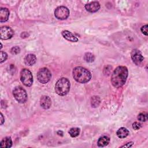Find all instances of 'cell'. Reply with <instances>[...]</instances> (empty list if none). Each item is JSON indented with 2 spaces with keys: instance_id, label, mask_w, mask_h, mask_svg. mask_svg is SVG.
<instances>
[{
  "instance_id": "1",
  "label": "cell",
  "mask_w": 148,
  "mask_h": 148,
  "mask_svg": "<svg viewBox=\"0 0 148 148\" xmlns=\"http://www.w3.org/2000/svg\"><path fill=\"white\" fill-rule=\"evenodd\" d=\"M128 75V69L124 66H117L113 72L110 82L116 88L122 87L125 83Z\"/></svg>"
},
{
  "instance_id": "2",
  "label": "cell",
  "mask_w": 148,
  "mask_h": 148,
  "mask_svg": "<svg viewBox=\"0 0 148 148\" xmlns=\"http://www.w3.org/2000/svg\"><path fill=\"white\" fill-rule=\"evenodd\" d=\"M72 74L74 79L80 83H87L91 77L90 72L86 68L82 66L75 67L73 69Z\"/></svg>"
},
{
  "instance_id": "3",
  "label": "cell",
  "mask_w": 148,
  "mask_h": 148,
  "mask_svg": "<svg viewBox=\"0 0 148 148\" xmlns=\"http://www.w3.org/2000/svg\"><path fill=\"white\" fill-rule=\"evenodd\" d=\"M70 90V82L67 78L61 77L56 83L55 91L60 95L64 96L66 95Z\"/></svg>"
},
{
  "instance_id": "4",
  "label": "cell",
  "mask_w": 148,
  "mask_h": 148,
  "mask_svg": "<svg viewBox=\"0 0 148 148\" xmlns=\"http://www.w3.org/2000/svg\"><path fill=\"white\" fill-rule=\"evenodd\" d=\"M13 95L19 103H24L27 100L26 91L21 86H17L14 88L13 90Z\"/></svg>"
},
{
  "instance_id": "5",
  "label": "cell",
  "mask_w": 148,
  "mask_h": 148,
  "mask_svg": "<svg viewBox=\"0 0 148 148\" xmlns=\"http://www.w3.org/2000/svg\"><path fill=\"white\" fill-rule=\"evenodd\" d=\"M20 80L27 87H30L33 83V77L31 71L26 68L23 69L20 72Z\"/></svg>"
},
{
  "instance_id": "6",
  "label": "cell",
  "mask_w": 148,
  "mask_h": 148,
  "mask_svg": "<svg viewBox=\"0 0 148 148\" xmlns=\"http://www.w3.org/2000/svg\"><path fill=\"white\" fill-rule=\"evenodd\" d=\"M51 77L50 71L46 68H43L39 69L37 73V79L39 82L42 84H46L49 82Z\"/></svg>"
},
{
  "instance_id": "7",
  "label": "cell",
  "mask_w": 148,
  "mask_h": 148,
  "mask_svg": "<svg viewBox=\"0 0 148 148\" xmlns=\"http://www.w3.org/2000/svg\"><path fill=\"white\" fill-rule=\"evenodd\" d=\"M55 17L59 20L66 19L69 15V10L65 6H59L54 11Z\"/></svg>"
},
{
  "instance_id": "8",
  "label": "cell",
  "mask_w": 148,
  "mask_h": 148,
  "mask_svg": "<svg viewBox=\"0 0 148 148\" xmlns=\"http://www.w3.org/2000/svg\"><path fill=\"white\" fill-rule=\"evenodd\" d=\"M131 57L133 62L136 65H140L142 64L144 57L141 52L137 49H133L131 53Z\"/></svg>"
},
{
  "instance_id": "9",
  "label": "cell",
  "mask_w": 148,
  "mask_h": 148,
  "mask_svg": "<svg viewBox=\"0 0 148 148\" xmlns=\"http://www.w3.org/2000/svg\"><path fill=\"white\" fill-rule=\"evenodd\" d=\"M14 34L13 29L8 26H3L0 29V37L2 39H9L11 38Z\"/></svg>"
},
{
  "instance_id": "10",
  "label": "cell",
  "mask_w": 148,
  "mask_h": 148,
  "mask_svg": "<svg viewBox=\"0 0 148 148\" xmlns=\"http://www.w3.org/2000/svg\"><path fill=\"white\" fill-rule=\"evenodd\" d=\"M100 8V4L97 1H92L85 5V9L89 12L94 13L97 12Z\"/></svg>"
},
{
  "instance_id": "11",
  "label": "cell",
  "mask_w": 148,
  "mask_h": 148,
  "mask_svg": "<svg viewBox=\"0 0 148 148\" xmlns=\"http://www.w3.org/2000/svg\"><path fill=\"white\" fill-rule=\"evenodd\" d=\"M61 35L62 36L67 40L72 42H76L78 41V38L75 36L71 32L67 31V30H64L61 32Z\"/></svg>"
},
{
  "instance_id": "12",
  "label": "cell",
  "mask_w": 148,
  "mask_h": 148,
  "mask_svg": "<svg viewBox=\"0 0 148 148\" xmlns=\"http://www.w3.org/2000/svg\"><path fill=\"white\" fill-rule=\"evenodd\" d=\"M40 105L45 109H47L50 108L51 105V102L50 97L46 95L42 96L40 99Z\"/></svg>"
},
{
  "instance_id": "13",
  "label": "cell",
  "mask_w": 148,
  "mask_h": 148,
  "mask_svg": "<svg viewBox=\"0 0 148 148\" xmlns=\"http://www.w3.org/2000/svg\"><path fill=\"white\" fill-rule=\"evenodd\" d=\"M36 61V57L35 54H28L24 58V62L27 65L32 66L33 65Z\"/></svg>"
},
{
  "instance_id": "14",
  "label": "cell",
  "mask_w": 148,
  "mask_h": 148,
  "mask_svg": "<svg viewBox=\"0 0 148 148\" xmlns=\"http://www.w3.org/2000/svg\"><path fill=\"white\" fill-rule=\"evenodd\" d=\"M9 11L7 8H1L0 9V21L1 23L6 21L9 18Z\"/></svg>"
},
{
  "instance_id": "15",
  "label": "cell",
  "mask_w": 148,
  "mask_h": 148,
  "mask_svg": "<svg viewBox=\"0 0 148 148\" xmlns=\"http://www.w3.org/2000/svg\"><path fill=\"white\" fill-rule=\"evenodd\" d=\"M110 141V139L108 136L103 135L101 136L97 142V145L99 147H105L106 145H108V143H109Z\"/></svg>"
},
{
  "instance_id": "16",
  "label": "cell",
  "mask_w": 148,
  "mask_h": 148,
  "mask_svg": "<svg viewBox=\"0 0 148 148\" xmlns=\"http://www.w3.org/2000/svg\"><path fill=\"white\" fill-rule=\"evenodd\" d=\"M1 147L2 148H9L12 146V140L10 137H5L1 141Z\"/></svg>"
},
{
  "instance_id": "17",
  "label": "cell",
  "mask_w": 148,
  "mask_h": 148,
  "mask_svg": "<svg viewBox=\"0 0 148 148\" xmlns=\"http://www.w3.org/2000/svg\"><path fill=\"white\" fill-rule=\"evenodd\" d=\"M116 134L119 138H124L128 135L129 131L125 127H121L117 131Z\"/></svg>"
},
{
  "instance_id": "18",
  "label": "cell",
  "mask_w": 148,
  "mask_h": 148,
  "mask_svg": "<svg viewBox=\"0 0 148 148\" xmlns=\"http://www.w3.org/2000/svg\"><path fill=\"white\" fill-rule=\"evenodd\" d=\"M100 102L101 100L98 96L94 95L91 98V105L94 108L98 107L100 103Z\"/></svg>"
},
{
  "instance_id": "19",
  "label": "cell",
  "mask_w": 148,
  "mask_h": 148,
  "mask_svg": "<svg viewBox=\"0 0 148 148\" xmlns=\"http://www.w3.org/2000/svg\"><path fill=\"white\" fill-rule=\"evenodd\" d=\"M80 131V128H77V127H73V128H71L69 130L68 133L69 134V135L71 137L75 138V137L79 135Z\"/></svg>"
},
{
  "instance_id": "20",
  "label": "cell",
  "mask_w": 148,
  "mask_h": 148,
  "mask_svg": "<svg viewBox=\"0 0 148 148\" xmlns=\"http://www.w3.org/2000/svg\"><path fill=\"white\" fill-rule=\"evenodd\" d=\"M84 60L87 62H92L95 60L94 56L91 53H86L84 56Z\"/></svg>"
},
{
  "instance_id": "21",
  "label": "cell",
  "mask_w": 148,
  "mask_h": 148,
  "mask_svg": "<svg viewBox=\"0 0 148 148\" xmlns=\"http://www.w3.org/2000/svg\"><path fill=\"white\" fill-rule=\"evenodd\" d=\"M137 118L140 121H146L147 120V113L146 112H142L138 114Z\"/></svg>"
},
{
  "instance_id": "22",
  "label": "cell",
  "mask_w": 148,
  "mask_h": 148,
  "mask_svg": "<svg viewBox=\"0 0 148 148\" xmlns=\"http://www.w3.org/2000/svg\"><path fill=\"white\" fill-rule=\"evenodd\" d=\"M20 48L18 46H14L10 50V52L12 54H17L20 53Z\"/></svg>"
},
{
  "instance_id": "23",
  "label": "cell",
  "mask_w": 148,
  "mask_h": 148,
  "mask_svg": "<svg viewBox=\"0 0 148 148\" xmlns=\"http://www.w3.org/2000/svg\"><path fill=\"white\" fill-rule=\"evenodd\" d=\"M0 58H1V63H2L3 62H4L5 61H6V60L8 58V55L5 52H3L2 51H1V55H0Z\"/></svg>"
},
{
  "instance_id": "24",
  "label": "cell",
  "mask_w": 148,
  "mask_h": 148,
  "mask_svg": "<svg viewBox=\"0 0 148 148\" xmlns=\"http://www.w3.org/2000/svg\"><path fill=\"white\" fill-rule=\"evenodd\" d=\"M141 124L138 122H134L132 124V128L135 130H138L141 128Z\"/></svg>"
},
{
  "instance_id": "25",
  "label": "cell",
  "mask_w": 148,
  "mask_h": 148,
  "mask_svg": "<svg viewBox=\"0 0 148 148\" xmlns=\"http://www.w3.org/2000/svg\"><path fill=\"white\" fill-rule=\"evenodd\" d=\"M140 31L141 32L145 35H147V25L146 24L143 26H142L140 28Z\"/></svg>"
},
{
  "instance_id": "26",
  "label": "cell",
  "mask_w": 148,
  "mask_h": 148,
  "mask_svg": "<svg viewBox=\"0 0 148 148\" xmlns=\"http://www.w3.org/2000/svg\"><path fill=\"white\" fill-rule=\"evenodd\" d=\"M133 142H128V143H127V144H125V145H123V146H121V147H131L132 146V145H133Z\"/></svg>"
},
{
  "instance_id": "27",
  "label": "cell",
  "mask_w": 148,
  "mask_h": 148,
  "mask_svg": "<svg viewBox=\"0 0 148 148\" xmlns=\"http://www.w3.org/2000/svg\"><path fill=\"white\" fill-rule=\"evenodd\" d=\"M29 36V34L27 32H23L21 34V37L22 38H27Z\"/></svg>"
},
{
  "instance_id": "28",
  "label": "cell",
  "mask_w": 148,
  "mask_h": 148,
  "mask_svg": "<svg viewBox=\"0 0 148 148\" xmlns=\"http://www.w3.org/2000/svg\"><path fill=\"white\" fill-rule=\"evenodd\" d=\"M4 121H5V119H4V118H3V114H2V113H1V125L3 124Z\"/></svg>"
},
{
  "instance_id": "29",
  "label": "cell",
  "mask_w": 148,
  "mask_h": 148,
  "mask_svg": "<svg viewBox=\"0 0 148 148\" xmlns=\"http://www.w3.org/2000/svg\"><path fill=\"white\" fill-rule=\"evenodd\" d=\"M57 134L58 135H60V136H63V132H62V131H58V132H57Z\"/></svg>"
}]
</instances>
